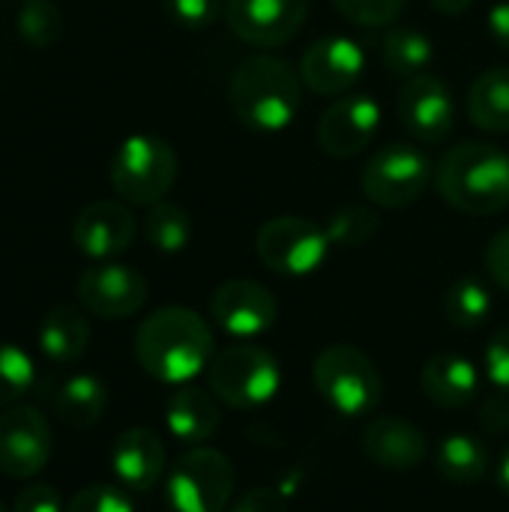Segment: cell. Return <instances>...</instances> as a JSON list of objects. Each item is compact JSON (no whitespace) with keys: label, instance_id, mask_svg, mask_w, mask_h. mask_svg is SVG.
Segmentation results:
<instances>
[{"label":"cell","instance_id":"obj_5","mask_svg":"<svg viewBox=\"0 0 509 512\" xmlns=\"http://www.w3.org/2000/svg\"><path fill=\"white\" fill-rule=\"evenodd\" d=\"M108 177L120 201L135 207H153L165 201L177 180V153L159 135H129L114 150Z\"/></svg>","mask_w":509,"mask_h":512},{"label":"cell","instance_id":"obj_14","mask_svg":"<svg viewBox=\"0 0 509 512\" xmlns=\"http://www.w3.org/2000/svg\"><path fill=\"white\" fill-rule=\"evenodd\" d=\"M381 129V105L372 93L339 96L318 123V144L333 159L363 153Z\"/></svg>","mask_w":509,"mask_h":512},{"label":"cell","instance_id":"obj_18","mask_svg":"<svg viewBox=\"0 0 509 512\" xmlns=\"http://www.w3.org/2000/svg\"><path fill=\"white\" fill-rule=\"evenodd\" d=\"M363 453L384 471H414L426 462L429 441L402 417H378L363 429Z\"/></svg>","mask_w":509,"mask_h":512},{"label":"cell","instance_id":"obj_9","mask_svg":"<svg viewBox=\"0 0 509 512\" xmlns=\"http://www.w3.org/2000/svg\"><path fill=\"white\" fill-rule=\"evenodd\" d=\"M255 252L261 264L276 276L300 279L324 264L330 252V240L324 225L306 216H276L258 228Z\"/></svg>","mask_w":509,"mask_h":512},{"label":"cell","instance_id":"obj_7","mask_svg":"<svg viewBox=\"0 0 509 512\" xmlns=\"http://www.w3.org/2000/svg\"><path fill=\"white\" fill-rule=\"evenodd\" d=\"M435 180V162L420 144L390 141L369 156L363 168V192L375 207L402 210L420 201Z\"/></svg>","mask_w":509,"mask_h":512},{"label":"cell","instance_id":"obj_27","mask_svg":"<svg viewBox=\"0 0 509 512\" xmlns=\"http://www.w3.org/2000/svg\"><path fill=\"white\" fill-rule=\"evenodd\" d=\"M144 234L156 252H165V255L183 252L192 240V216L186 207H180L174 201H159V204L147 207Z\"/></svg>","mask_w":509,"mask_h":512},{"label":"cell","instance_id":"obj_24","mask_svg":"<svg viewBox=\"0 0 509 512\" xmlns=\"http://www.w3.org/2000/svg\"><path fill=\"white\" fill-rule=\"evenodd\" d=\"M108 408V390L96 375H72L54 396V414L72 429H93Z\"/></svg>","mask_w":509,"mask_h":512},{"label":"cell","instance_id":"obj_19","mask_svg":"<svg viewBox=\"0 0 509 512\" xmlns=\"http://www.w3.org/2000/svg\"><path fill=\"white\" fill-rule=\"evenodd\" d=\"M111 468L126 492H150L165 474V444L150 429H126L111 444Z\"/></svg>","mask_w":509,"mask_h":512},{"label":"cell","instance_id":"obj_10","mask_svg":"<svg viewBox=\"0 0 509 512\" xmlns=\"http://www.w3.org/2000/svg\"><path fill=\"white\" fill-rule=\"evenodd\" d=\"M78 303L105 321L132 318L147 303V279L126 264L117 261H96L78 276Z\"/></svg>","mask_w":509,"mask_h":512},{"label":"cell","instance_id":"obj_3","mask_svg":"<svg viewBox=\"0 0 509 512\" xmlns=\"http://www.w3.org/2000/svg\"><path fill=\"white\" fill-rule=\"evenodd\" d=\"M300 72L273 54L243 60L228 84V102L237 120L255 132H282L294 123L303 99Z\"/></svg>","mask_w":509,"mask_h":512},{"label":"cell","instance_id":"obj_8","mask_svg":"<svg viewBox=\"0 0 509 512\" xmlns=\"http://www.w3.org/2000/svg\"><path fill=\"white\" fill-rule=\"evenodd\" d=\"M234 465L213 447H192L183 453L165 483L174 512H225L234 498Z\"/></svg>","mask_w":509,"mask_h":512},{"label":"cell","instance_id":"obj_32","mask_svg":"<svg viewBox=\"0 0 509 512\" xmlns=\"http://www.w3.org/2000/svg\"><path fill=\"white\" fill-rule=\"evenodd\" d=\"M333 3L351 24L387 27L402 15L408 0H333Z\"/></svg>","mask_w":509,"mask_h":512},{"label":"cell","instance_id":"obj_1","mask_svg":"<svg viewBox=\"0 0 509 512\" xmlns=\"http://www.w3.org/2000/svg\"><path fill=\"white\" fill-rule=\"evenodd\" d=\"M216 342L210 324L186 306H162L150 312L135 333V357L141 369L162 384H189L207 372Z\"/></svg>","mask_w":509,"mask_h":512},{"label":"cell","instance_id":"obj_40","mask_svg":"<svg viewBox=\"0 0 509 512\" xmlns=\"http://www.w3.org/2000/svg\"><path fill=\"white\" fill-rule=\"evenodd\" d=\"M489 33L501 48L509 51V0H501L489 9Z\"/></svg>","mask_w":509,"mask_h":512},{"label":"cell","instance_id":"obj_17","mask_svg":"<svg viewBox=\"0 0 509 512\" xmlns=\"http://www.w3.org/2000/svg\"><path fill=\"white\" fill-rule=\"evenodd\" d=\"M72 240L81 255L93 261H111L135 240V216L123 201H93L78 210L72 222Z\"/></svg>","mask_w":509,"mask_h":512},{"label":"cell","instance_id":"obj_22","mask_svg":"<svg viewBox=\"0 0 509 512\" xmlns=\"http://www.w3.org/2000/svg\"><path fill=\"white\" fill-rule=\"evenodd\" d=\"M39 351L51 363H75L90 345V324L78 306L57 303L39 324Z\"/></svg>","mask_w":509,"mask_h":512},{"label":"cell","instance_id":"obj_44","mask_svg":"<svg viewBox=\"0 0 509 512\" xmlns=\"http://www.w3.org/2000/svg\"><path fill=\"white\" fill-rule=\"evenodd\" d=\"M21 3H24V0H21Z\"/></svg>","mask_w":509,"mask_h":512},{"label":"cell","instance_id":"obj_25","mask_svg":"<svg viewBox=\"0 0 509 512\" xmlns=\"http://www.w3.org/2000/svg\"><path fill=\"white\" fill-rule=\"evenodd\" d=\"M381 57H384V66L393 75L414 78V75H420V72H426L432 66V60H435V42L420 27L393 24L387 30V36H384Z\"/></svg>","mask_w":509,"mask_h":512},{"label":"cell","instance_id":"obj_15","mask_svg":"<svg viewBox=\"0 0 509 512\" xmlns=\"http://www.w3.org/2000/svg\"><path fill=\"white\" fill-rule=\"evenodd\" d=\"M210 315L225 333H231L237 339H255L276 324L279 306H276L273 291L264 288L261 282L228 279L213 291Z\"/></svg>","mask_w":509,"mask_h":512},{"label":"cell","instance_id":"obj_39","mask_svg":"<svg viewBox=\"0 0 509 512\" xmlns=\"http://www.w3.org/2000/svg\"><path fill=\"white\" fill-rule=\"evenodd\" d=\"M231 512H291V510H288V504H285L276 492L255 486V489L243 492V495L231 504Z\"/></svg>","mask_w":509,"mask_h":512},{"label":"cell","instance_id":"obj_11","mask_svg":"<svg viewBox=\"0 0 509 512\" xmlns=\"http://www.w3.org/2000/svg\"><path fill=\"white\" fill-rule=\"evenodd\" d=\"M222 15L237 39L255 48H279L303 30L309 0H225Z\"/></svg>","mask_w":509,"mask_h":512},{"label":"cell","instance_id":"obj_2","mask_svg":"<svg viewBox=\"0 0 509 512\" xmlns=\"http://www.w3.org/2000/svg\"><path fill=\"white\" fill-rule=\"evenodd\" d=\"M435 186L468 216L501 213L509 207V153L489 141H462L435 165Z\"/></svg>","mask_w":509,"mask_h":512},{"label":"cell","instance_id":"obj_42","mask_svg":"<svg viewBox=\"0 0 509 512\" xmlns=\"http://www.w3.org/2000/svg\"><path fill=\"white\" fill-rule=\"evenodd\" d=\"M498 483H501V489L509 495V450L504 453L501 465H498Z\"/></svg>","mask_w":509,"mask_h":512},{"label":"cell","instance_id":"obj_30","mask_svg":"<svg viewBox=\"0 0 509 512\" xmlns=\"http://www.w3.org/2000/svg\"><path fill=\"white\" fill-rule=\"evenodd\" d=\"M378 228H381L378 213L363 204H345L333 210V216L324 222L330 246H345V249L369 243L378 234Z\"/></svg>","mask_w":509,"mask_h":512},{"label":"cell","instance_id":"obj_28","mask_svg":"<svg viewBox=\"0 0 509 512\" xmlns=\"http://www.w3.org/2000/svg\"><path fill=\"white\" fill-rule=\"evenodd\" d=\"M492 309V297L483 282L477 279H459L444 294V315L459 330H477Z\"/></svg>","mask_w":509,"mask_h":512},{"label":"cell","instance_id":"obj_41","mask_svg":"<svg viewBox=\"0 0 509 512\" xmlns=\"http://www.w3.org/2000/svg\"><path fill=\"white\" fill-rule=\"evenodd\" d=\"M441 15H462L474 6V0H429Z\"/></svg>","mask_w":509,"mask_h":512},{"label":"cell","instance_id":"obj_13","mask_svg":"<svg viewBox=\"0 0 509 512\" xmlns=\"http://www.w3.org/2000/svg\"><path fill=\"white\" fill-rule=\"evenodd\" d=\"M51 459V426L42 411L15 405L0 414V474L33 480Z\"/></svg>","mask_w":509,"mask_h":512},{"label":"cell","instance_id":"obj_35","mask_svg":"<svg viewBox=\"0 0 509 512\" xmlns=\"http://www.w3.org/2000/svg\"><path fill=\"white\" fill-rule=\"evenodd\" d=\"M483 366H486L489 381H492L498 390L509 393V324L507 327H501V330L489 339Z\"/></svg>","mask_w":509,"mask_h":512},{"label":"cell","instance_id":"obj_29","mask_svg":"<svg viewBox=\"0 0 509 512\" xmlns=\"http://www.w3.org/2000/svg\"><path fill=\"white\" fill-rule=\"evenodd\" d=\"M36 387L33 357L9 342H0V411L15 408Z\"/></svg>","mask_w":509,"mask_h":512},{"label":"cell","instance_id":"obj_33","mask_svg":"<svg viewBox=\"0 0 509 512\" xmlns=\"http://www.w3.org/2000/svg\"><path fill=\"white\" fill-rule=\"evenodd\" d=\"M66 512H135L132 498L123 486H108V483H96L81 489L69 504Z\"/></svg>","mask_w":509,"mask_h":512},{"label":"cell","instance_id":"obj_23","mask_svg":"<svg viewBox=\"0 0 509 512\" xmlns=\"http://www.w3.org/2000/svg\"><path fill=\"white\" fill-rule=\"evenodd\" d=\"M465 108L477 129L492 135L509 132V66H492L480 72L468 90Z\"/></svg>","mask_w":509,"mask_h":512},{"label":"cell","instance_id":"obj_21","mask_svg":"<svg viewBox=\"0 0 509 512\" xmlns=\"http://www.w3.org/2000/svg\"><path fill=\"white\" fill-rule=\"evenodd\" d=\"M168 432L183 444H204L219 429V402L201 387H180L165 408Z\"/></svg>","mask_w":509,"mask_h":512},{"label":"cell","instance_id":"obj_36","mask_svg":"<svg viewBox=\"0 0 509 512\" xmlns=\"http://www.w3.org/2000/svg\"><path fill=\"white\" fill-rule=\"evenodd\" d=\"M12 512H66L63 501L54 486L48 483H30L18 492Z\"/></svg>","mask_w":509,"mask_h":512},{"label":"cell","instance_id":"obj_16","mask_svg":"<svg viewBox=\"0 0 509 512\" xmlns=\"http://www.w3.org/2000/svg\"><path fill=\"white\" fill-rule=\"evenodd\" d=\"M366 54L351 36H321L300 57V81L318 96H345L363 75Z\"/></svg>","mask_w":509,"mask_h":512},{"label":"cell","instance_id":"obj_37","mask_svg":"<svg viewBox=\"0 0 509 512\" xmlns=\"http://www.w3.org/2000/svg\"><path fill=\"white\" fill-rule=\"evenodd\" d=\"M480 426L489 435L509 432V393L498 390V393L483 399V405H480Z\"/></svg>","mask_w":509,"mask_h":512},{"label":"cell","instance_id":"obj_12","mask_svg":"<svg viewBox=\"0 0 509 512\" xmlns=\"http://www.w3.org/2000/svg\"><path fill=\"white\" fill-rule=\"evenodd\" d=\"M402 126L417 144H441L456 126V99L453 90L432 72L405 78L396 102Z\"/></svg>","mask_w":509,"mask_h":512},{"label":"cell","instance_id":"obj_38","mask_svg":"<svg viewBox=\"0 0 509 512\" xmlns=\"http://www.w3.org/2000/svg\"><path fill=\"white\" fill-rule=\"evenodd\" d=\"M486 270L504 291H509V228L498 231L489 240V246H486Z\"/></svg>","mask_w":509,"mask_h":512},{"label":"cell","instance_id":"obj_6","mask_svg":"<svg viewBox=\"0 0 509 512\" xmlns=\"http://www.w3.org/2000/svg\"><path fill=\"white\" fill-rule=\"evenodd\" d=\"M210 393L237 411L267 405L279 390V363L270 351L252 342H237L222 348L207 366Z\"/></svg>","mask_w":509,"mask_h":512},{"label":"cell","instance_id":"obj_34","mask_svg":"<svg viewBox=\"0 0 509 512\" xmlns=\"http://www.w3.org/2000/svg\"><path fill=\"white\" fill-rule=\"evenodd\" d=\"M159 3L165 15L186 30H207L216 24L219 12H225L219 0H159Z\"/></svg>","mask_w":509,"mask_h":512},{"label":"cell","instance_id":"obj_43","mask_svg":"<svg viewBox=\"0 0 509 512\" xmlns=\"http://www.w3.org/2000/svg\"><path fill=\"white\" fill-rule=\"evenodd\" d=\"M0 512H12V510H6V507H3V504H0Z\"/></svg>","mask_w":509,"mask_h":512},{"label":"cell","instance_id":"obj_20","mask_svg":"<svg viewBox=\"0 0 509 512\" xmlns=\"http://www.w3.org/2000/svg\"><path fill=\"white\" fill-rule=\"evenodd\" d=\"M420 387L426 399L444 411L465 408L480 393V375L477 366L468 357L459 354H435L420 375Z\"/></svg>","mask_w":509,"mask_h":512},{"label":"cell","instance_id":"obj_26","mask_svg":"<svg viewBox=\"0 0 509 512\" xmlns=\"http://www.w3.org/2000/svg\"><path fill=\"white\" fill-rule=\"evenodd\" d=\"M435 465L444 480L456 486H474L489 471V453L471 435H447L435 453Z\"/></svg>","mask_w":509,"mask_h":512},{"label":"cell","instance_id":"obj_4","mask_svg":"<svg viewBox=\"0 0 509 512\" xmlns=\"http://www.w3.org/2000/svg\"><path fill=\"white\" fill-rule=\"evenodd\" d=\"M312 381L321 399L342 417H366L384 396L378 366L354 345H327L312 363Z\"/></svg>","mask_w":509,"mask_h":512},{"label":"cell","instance_id":"obj_31","mask_svg":"<svg viewBox=\"0 0 509 512\" xmlns=\"http://www.w3.org/2000/svg\"><path fill=\"white\" fill-rule=\"evenodd\" d=\"M18 33L33 48H51L63 33V12L51 0H24L18 9Z\"/></svg>","mask_w":509,"mask_h":512}]
</instances>
